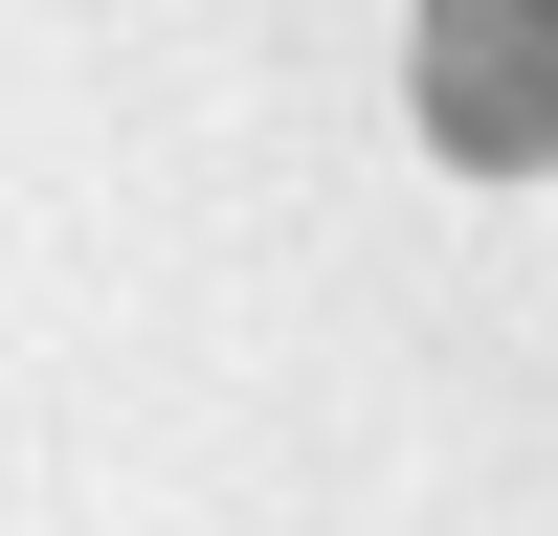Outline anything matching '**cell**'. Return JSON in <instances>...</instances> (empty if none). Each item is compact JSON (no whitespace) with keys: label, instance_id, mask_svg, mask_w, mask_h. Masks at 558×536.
Here are the masks:
<instances>
[{"label":"cell","instance_id":"obj_1","mask_svg":"<svg viewBox=\"0 0 558 536\" xmlns=\"http://www.w3.org/2000/svg\"><path fill=\"white\" fill-rule=\"evenodd\" d=\"M402 112L447 179H558V0H402Z\"/></svg>","mask_w":558,"mask_h":536}]
</instances>
